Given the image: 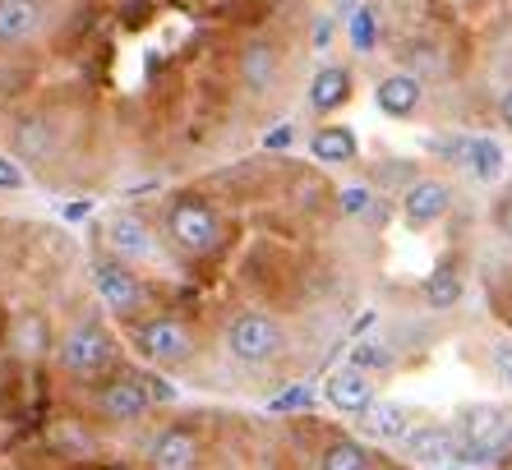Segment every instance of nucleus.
<instances>
[{"instance_id": "nucleus-1", "label": "nucleus", "mask_w": 512, "mask_h": 470, "mask_svg": "<svg viewBox=\"0 0 512 470\" xmlns=\"http://www.w3.org/2000/svg\"><path fill=\"white\" fill-rule=\"evenodd\" d=\"M222 231L194 254L157 249L134 199L93 212L88 277L139 365L180 392L268 406L310 383L374 314L356 318L342 185L291 153L222 171ZM383 231V226H379Z\"/></svg>"}, {"instance_id": "nucleus-2", "label": "nucleus", "mask_w": 512, "mask_h": 470, "mask_svg": "<svg viewBox=\"0 0 512 470\" xmlns=\"http://www.w3.org/2000/svg\"><path fill=\"white\" fill-rule=\"evenodd\" d=\"M60 226L0 217V470H130L185 392L130 355Z\"/></svg>"}, {"instance_id": "nucleus-3", "label": "nucleus", "mask_w": 512, "mask_h": 470, "mask_svg": "<svg viewBox=\"0 0 512 470\" xmlns=\"http://www.w3.org/2000/svg\"><path fill=\"white\" fill-rule=\"evenodd\" d=\"M130 470H420L319 411H254L240 401H171L139 438Z\"/></svg>"}, {"instance_id": "nucleus-4", "label": "nucleus", "mask_w": 512, "mask_h": 470, "mask_svg": "<svg viewBox=\"0 0 512 470\" xmlns=\"http://www.w3.org/2000/svg\"><path fill=\"white\" fill-rule=\"evenodd\" d=\"M231 93L240 97V106H245L254 120L277 125L273 111L286 102V93H291V56L282 51V42H273V37L240 42L236 56H231Z\"/></svg>"}, {"instance_id": "nucleus-5", "label": "nucleus", "mask_w": 512, "mask_h": 470, "mask_svg": "<svg viewBox=\"0 0 512 470\" xmlns=\"http://www.w3.org/2000/svg\"><path fill=\"white\" fill-rule=\"evenodd\" d=\"M453 208H457L453 180L429 176V171H420V176L397 194V217H402L406 231H434V226H443L453 217Z\"/></svg>"}, {"instance_id": "nucleus-6", "label": "nucleus", "mask_w": 512, "mask_h": 470, "mask_svg": "<svg viewBox=\"0 0 512 470\" xmlns=\"http://www.w3.org/2000/svg\"><path fill=\"white\" fill-rule=\"evenodd\" d=\"M51 28V0H0V60L24 56Z\"/></svg>"}, {"instance_id": "nucleus-7", "label": "nucleus", "mask_w": 512, "mask_h": 470, "mask_svg": "<svg viewBox=\"0 0 512 470\" xmlns=\"http://www.w3.org/2000/svg\"><path fill=\"white\" fill-rule=\"evenodd\" d=\"M425 102H429V83L416 79L411 70H383L374 79V106H379V116L388 120H420L425 116Z\"/></svg>"}, {"instance_id": "nucleus-8", "label": "nucleus", "mask_w": 512, "mask_h": 470, "mask_svg": "<svg viewBox=\"0 0 512 470\" xmlns=\"http://www.w3.org/2000/svg\"><path fill=\"white\" fill-rule=\"evenodd\" d=\"M323 397H328V406H333L342 420H356V415H365L379 401V383H374L365 369L356 365H337L328 369V383H323Z\"/></svg>"}, {"instance_id": "nucleus-9", "label": "nucleus", "mask_w": 512, "mask_h": 470, "mask_svg": "<svg viewBox=\"0 0 512 470\" xmlns=\"http://www.w3.org/2000/svg\"><path fill=\"white\" fill-rule=\"evenodd\" d=\"M351 88H356V74H351V65H342V60H328V65H319V70L310 74V83H305V106H310V116L314 120L337 116V111L351 102Z\"/></svg>"}, {"instance_id": "nucleus-10", "label": "nucleus", "mask_w": 512, "mask_h": 470, "mask_svg": "<svg viewBox=\"0 0 512 470\" xmlns=\"http://www.w3.org/2000/svg\"><path fill=\"white\" fill-rule=\"evenodd\" d=\"M457 166H462L476 185L494 189V185H503V176H508V153H503V143L489 139V134H466Z\"/></svg>"}, {"instance_id": "nucleus-11", "label": "nucleus", "mask_w": 512, "mask_h": 470, "mask_svg": "<svg viewBox=\"0 0 512 470\" xmlns=\"http://www.w3.org/2000/svg\"><path fill=\"white\" fill-rule=\"evenodd\" d=\"M310 157L319 166H356L360 162V139L351 125L337 120H319L310 130Z\"/></svg>"}, {"instance_id": "nucleus-12", "label": "nucleus", "mask_w": 512, "mask_h": 470, "mask_svg": "<svg viewBox=\"0 0 512 470\" xmlns=\"http://www.w3.org/2000/svg\"><path fill=\"white\" fill-rule=\"evenodd\" d=\"M420 300H425L429 314H448L466 300V268L462 263H439V268L425 277L420 286Z\"/></svg>"}, {"instance_id": "nucleus-13", "label": "nucleus", "mask_w": 512, "mask_h": 470, "mask_svg": "<svg viewBox=\"0 0 512 470\" xmlns=\"http://www.w3.org/2000/svg\"><path fill=\"white\" fill-rule=\"evenodd\" d=\"M342 33H346V42H351V51H356V56H374V51H379V33H383L379 5L360 0L356 10L342 19Z\"/></svg>"}, {"instance_id": "nucleus-14", "label": "nucleus", "mask_w": 512, "mask_h": 470, "mask_svg": "<svg viewBox=\"0 0 512 470\" xmlns=\"http://www.w3.org/2000/svg\"><path fill=\"white\" fill-rule=\"evenodd\" d=\"M489 378H494L499 388L512 392V337H503V341L489 346Z\"/></svg>"}, {"instance_id": "nucleus-15", "label": "nucleus", "mask_w": 512, "mask_h": 470, "mask_svg": "<svg viewBox=\"0 0 512 470\" xmlns=\"http://www.w3.org/2000/svg\"><path fill=\"white\" fill-rule=\"evenodd\" d=\"M28 176H24V166L14 162L5 148H0V194H14V189H24Z\"/></svg>"}, {"instance_id": "nucleus-16", "label": "nucleus", "mask_w": 512, "mask_h": 470, "mask_svg": "<svg viewBox=\"0 0 512 470\" xmlns=\"http://www.w3.org/2000/svg\"><path fill=\"white\" fill-rule=\"evenodd\" d=\"M494 120H499V130L512 134V79L499 88V97H494Z\"/></svg>"}, {"instance_id": "nucleus-17", "label": "nucleus", "mask_w": 512, "mask_h": 470, "mask_svg": "<svg viewBox=\"0 0 512 470\" xmlns=\"http://www.w3.org/2000/svg\"><path fill=\"white\" fill-rule=\"evenodd\" d=\"M476 470H512V434L503 438V443H499V452H494V457H485Z\"/></svg>"}]
</instances>
